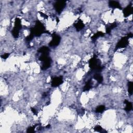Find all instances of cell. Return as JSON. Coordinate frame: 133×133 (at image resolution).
<instances>
[{
	"label": "cell",
	"mask_w": 133,
	"mask_h": 133,
	"mask_svg": "<svg viewBox=\"0 0 133 133\" xmlns=\"http://www.w3.org/2000/svg\"><path fill=\"white\" fill-rule=\"evenodd\" d=\"M133 6L132 5H128L126 7H125L124 9L123 10V13L124 14V16L125 17H127L129 16H130L132 13H133Z\"/></svg>",
	"instance_id": "cell-9"
},
{
	"label": "cell",
	"mask_w": 133,
	"mask_h": 133,
	"mask_svg": "<svg viewBox=\"0 0 133 133\" xmlns=\"http://www.w3.org/2000/svg\"><path fill=\"white\" fill-rule=\"evenodd\" d=\"M39 60L42 62V65L41 66L42 70H47L51 66L52 59L48 56V55H41L39 57Z\"/></svg>",
	"instance_id": "cell-3"
},
{
	"label": "cell",
	"mask_w": 133,
	"mask_h": 133,
	"mask_svg": "<svg viewBox=\"0 0 133 133\" xmlns=\"http://www.w3.org/2000/svg\"><path fill=\"white\" fill-rule=\"evenodd\" d=\"M10 54L9 53H5V54H4L3 55H2L1 56V57L3 59H7L9 56H10Z\"/></svg>",
	"instance_id": "cell-22"
},
{
	"label": "cell",
	"mask_w": 133,
	"mask_h": 133,
	"mask_svg": "<svg viewBox=\"0 0 133 133\" xmlns=\"http://www.w3.org/2000/svg\"><path fill=\"white\" fill-rule=\"evenodd\" d=\"M89 67L91 70L96 71L97 72L102 71L103 69V67L101 65L100 60L95 55L90 58L89 60Z\"/></svg>",
	"instance_id": "cell-2"
},
{
	"label": "cell",
	"mask_w": 133,
	"mask_h": 133,
	"mask_svg": "<svg viewBox=\"0 0 133 133\" xmlns=\"http://www.w3.org/2000/svg\"><path fill=\"white\" fill-rule=\"evenodd\" d=\"M49 48L46 46L41 47L38 50V53L42 54V55H49Z\"/></svg>",
	"instance_id": "cell-12"
},
{
	"label": "cell",
	"mask_w": 133,
	"mask_h": 133,
	"mask_svg": "<svg viewBox=\"0 0 133 133\" xmlns=\"http://www.w3.org/2000/svg\"><path fill=\"white\" fill-rule=\"evenodd\" d=\"M133 82H129L128 83V92L132 95L133 94Z\"/></svg>",
	"instance_id": "cell-18"
},
{
	"label": "cell",
	"mask_w": 133,
	"mask_h": 133,
	"mask_svg": "<svg viewBox=\"0 0 133 133\" xmlns=\"http://www.w3.org/2000/svg\"><path fill=\"white\" fill-rule=\"evenodd\" d=\"M105 109V107L103 105H99L96 109V111L97 113H103Z\"/></svg>",
	"instance_id": "cell-17"
},
{
	"label": "cell",
	"mask_w": 133,
	"mask_h": 133,
	"mask_svg": "<svg viewBox=\"0 0 133 133\" xmlns=\"http://www.w3.org/2000/svg\"><path fill=\"white\" fill-rule=\"evenodd\" d=\"M74 26V27L75 28L77 31H80L82 30L84 28V27H85L84 24L81 20H79L78 21H77L75 23Z\"/></svg>",
	"instance_id": "cell-10"
},
{
	"label": "cell",
	"mask_w": 133,
	"mask_h": 133,
	"mask_svg": "<svg viewBox=\"0 0 133 133\" xmlns=\"http://www.w3.org/2000/svg\"><path fill=\"white\" fill-rule=\"evenodd\" d=\"M22 26L21 20L19 18H16L15 20L14 27L12 31V35L15 38H18L19 35V32Z\"/></svg>",
	"instance_id": "cell-5"
},
{
	"label": "cell",
	"mask_w": 133,
	"mask_h": 133,
	"mask_svg": "<svg viewBox=\"0 0 133 133\" xmlns=\"http://www.w3.org/2000/svg\"><path fill=\"white\" fill-rule=\"evenodd\" d=\"M61 41L60 36L56 33L52 34V40L49 43V46L52 47H55L60 44Z\"/></svg>",
	"instance_id": "cell-6"
},
{
	"label": "cell",
	"mask_w": 133,
	"mask_h": 133,
	"mask_svg": "<svg viewBox=\"0 0 133 133\" xmlns=\"http://www.w3.org/2000/svg\"><path fill=\"white\" fill-rule=\"evenodd\" d=\"M109 6L113 8H118V9H122V7L118 1H110L109 2Z\"/></svg>",
	"instance_id": "cell-11"
},
{
	"label": "cell",
	"mask_w": 133,
	"mask_h": 133,
	"mask_svg": "<svg viewBox=\"0 0 133 133\" xmlns=\"http://www.w3.org/2000/svg\"><path fill=\"white\" fill-rule=\"evenodd\" d=\"M63 77L60 76H57L53 77L52 82H51V85L54 88H56L59 86H60L61 84L63 83Z\"/></svg>",
	"instance_id": "cell-8"
},
{
	"label": "cell",
	"mask_w": 133,
	"mask_h": 133,
	"mask_svg": "<svg viewBox=\"0 0 133 133\" xmlns=\"http://www.w3.org/2000/svg\"><path fill=\"white\" fill-rule=\"evenodd\" d=\"M91 88H92V85H91V81L90 80H89L88 82H86L84 88H83V91H86L89 90Z\"/></svg>",
	"instance_id": "cell-15"
},
{
	"label": "cell",
	"mask_w": 133,
	"mask_h": 133,
	"mask_svg": "<svg viewBox=\"0 0 133 133\" xmlns=\"http://www.w3.org/2000/svg\"><path fill=\"white\" fill-rule=\"evenodd\" d=\"M33 37H34V36L32 34H30L28 36H27L26 38V41H27V42H30V41H31L33 39Z\"/></svg>",
	"instance_id": "cell-21"
},
{
	"label": "cell",
	"mask_w": 133,
	"mask_h": 133,
	"mask_svg": "<svg viewBox=\"0 0 133 133\" xmlns=\"http://www.w3.org/2000/svg\"><path fill=\"white\" fill-rule=\"evenodd\" d=\"M66 5V2L65 1H57L54 4V7L56 11L59 14L63 11Z\"/></svg>",
	"instance_id": "cell-7"
},
{
	"label": "cell",
	"mask_w": 133,
	"mask_h": 133,
	"mask_svg": "<svg viewBox=\"0 0 133 133\" xmlns=\"http://www.w3.org/2000/svg\"><path fill=\"white\" fill-rule=\"evenodd\" d=\"M31 111L33 112V113L34 114V115H37L38 112H37V111H36V109H35V108H31Z\"/></svg>",
	"instance_id": "cell-23"
},
{
	"label": "cell",
	"mask_w": 133,
	"mask_h": 133,
	"mask_svg": "<svg viewBox=\"0 0 133 133\" xmlns=\"http://www.w3.org/2000/svg\"><path fill=\"white\" fill-rule=\"evenodd\" d=\"M124 103L126 104V107L125 108V110L127 112H130L131 111L132 109H133V105H132V103L129 101H128L127 100H125Z\"/></svg>",
	"instance_id": "cell-14"
},
{
	"label": "cell",
	"mask_w": 133,
	"mask_h": 133,
	"mask_svg": "<svg viewBox=\"0 0 133 133\" xmlns=\"http://www.w3.org/2000/svg\"><path fill=\"white\" fill-rule=\"evenodd\" d=\"M36 126V125L29 127L28 129H27V133H35V128Z\"/></svg>",
	"instance_id": "cell-20"
},
{
	"label": "cell",
	"mask_w": 133,
	"mask_h": 133,
	"mask_svg": "<svg viewBox=\"0 0 133 133\" xmlns=\"http://www.w3.org/2000/svg\"><path fill=\"white\" fill-rule=\"evenodd\" d=\"M104 35V34L102 32H98L96 33H95L92 36H91V39H92L93 41H95L98 39L99 37H102V36H103Z\"/></svg>",
	"instance_id": "cell-16"
},
{
	"label": "cell",
	"mask_w": 133,
	"mask_h": 133,
	"mask_svg": "<svg viewBox=\"0 0 133 133\" xmlns=\"http://www.w3.org/2000/svg\"><path fill=\"white\" fill-rule=\"evenodd\" d=\"M94 130L96 132H100V133H104V132H107L106 131H104V130H103V128L102 127V126H100L99 125L96 126L95 128H94Z\"/></svg>",
	"instance_id": "cell-19"
},
{
	"label": "cell",
	"mask_w": 133,
	"mask_h": 133,
	"mask_svg": "<svg viewBox=\"0 0 133 133\" xmlns=\"http://www.w3.org/2000/svg\"><path fill=\"white\" fill-rule=\"evenodd\" d=\"M45 30V27L42 23L37 20L34 27L30 29V34H32L34 36H40L43 33L47 32Z\"/></svg>",
	"instance_id": "cell-1"
},
{
	"label": "cell",
	"mask_w": 133,
	"mask_h": 133,
	"mask_svg": "<svg viewBox=\"0 0 133 133\" xmlns=\"http://www.w3.org/2000/svg\"><path fill=\"white\" fill-rule=\"evenodd\" d=\"M133 37V34L132 33H130L127 36L123 37L120 41H118L117 44L116 45V50L120 49V48H123L127 47V46L128 45L129 42H128V40L130 38Z\"/></svg>",
	"instance_id": "cell-4"
},
{
	"label": "cell",
	"mask_w": 133,
	"mask_h": 133,
	"mask_svg": "<svg viewBox=\"0 0 133 133\" xmlns=\"http://www.w3.org/2000/svg\"><path fill=\"white\" fill-rule=\"evenodd\" d=\"M94 79L95 80L97 81L98 83H99V84L102 83V82H103V77L98 72H97L94 74Z\"/></svg>",
	"instance_id": "cell-13"
},
{
	"label": "cell",
	"mask_w": 133,
	"mask_h": 133,
	"mask_svg": "<svg viewBox=\"0 0 133 133\" xmlns=\"http://www.w3.org/2000/svg\"><path fill=\"white\" fill-rule=\"evenodd\" d=\"M40 14L42 16V17H44L45 18H47V16L46 15L44 14H43V13H40Z\"/></svg>",
	"instance_id": "cell-24"
}]
</instances>
